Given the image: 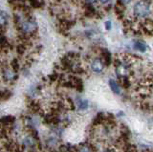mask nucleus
<instances>
[{
	"instance_id": "f257e3e1",
	"label": "nucleus",
	"mask_w": 153,
	"mask_h": 152,
	"mask_svg": "<svg viewBox=\"0 0 153 152\" xmlns=\"http://www.w3.org/2000/svg\"><path fill=\"white\" fill-rule=\"evenodd\" d=\"M133 13L135 17H145L150 13V6L149 3L142 0L137 2L133 7Z\"/></svg>"
},
{
	"instance_id": "f03ea898",
	"label": "nucleus",
	"mask_w": 153,
	"mask_h": 152,
	"mask_svg": "<svg viewBox=\"0 0 153 152\" xmlns=\"http://www.w3.org/2000/svg\"><path fill=\"white\" fill-rule=\"evenodd\" d=\"M19 29L25 35H30L35 33L37 29V23L33 18H29L26 20H19Z\"/></svg>"
},
{
	"instance_id": "7ed1b4c3",
	"label": "nucleus",
	"mask_w": 153,
	"mask_h": 152,
	"mask_svg": "<svg viewBox=\"0 0 153 152\" xmlns=\"http://www.w3.org/2000/svg\"><path fill=\"white\" fill-rule=\"evenodd\" d=\"M104 68V62L100 59H95L91 61V70L95 73H100L102 72Z\"/></svg>"
},
{
	"instance_id": "20e7f679",
	"label": "nucleus",
	"mask_w": 153,
	"mask_h": 152,
	"mask_svg": "<svg viewBox=\"0 0 153 152\" xmlns=\"http://www.w3.org/2000/svg\"><path fill=\"white\" fill-rule=\"evenodd\" d=\"M22 145L25 147H33L36 145V138L32 135H27L23 138L22 140Z\"/></svg>"
},
{
	"instance_id": "39448f33",
	"label": "nucleus",
	"mask_w": 153,
	"mask_h": 152,
	"mask_svg": "<svg viewBox=\"0 0 153 152\" xmlns=\"http://www.w3.org/2000/svg\"><path fill=\"white\" fill-rule=\"evenodd\" d=\"M8 13L4 11H0V31H3L8 25Z\"/></svg>"
},
{
	"instance_id": "423d86ee",
	"label": "nucleus",
	"mask_w": 153,
	"mask_h": 152,
	"mask_svg": "<svg viewBox=\"0 0 153 152\" xmlns=\"http://www.w3.org/2000/svg\"><path fill=\"white\" fill-rule=\"evenodd\" d=\"M3 78L6 80H13L14 79L17 78V76L12 69L6 68L3 70Z\"/></svg>"
},
{
	"instance_id": "0eeeda50",
	"label": "nucleus",
	"mask_w": 153,
	"mask_h": 152,
	"mask_svg": "<svg viewBox=\"0 0 153 152\" xmlns=\"http://www.w3.org/2000/svg\"><path fill=\"white\" fill-rule=\"evenodd\" d=\"M109 86L110 89L112 90V92L116 95H120L121 94V87H120L119 83L114 79H109Z\"/></svg>"
},
{
	"instance_id": "6e6552de",
	"label": "nucleus",
	"mask_w": 153,
	"mask_h": 152,
	"mask_svg": "<svg viewBox=\"0 0 153 152\" xmlns=\"http://www.w3.org/2000/svg\"><path fill=\"white\" fill-rule=\"evenodd\" d=\"M76 103H78V109L79 110H86L89 106V102L87 99H81V98H78L76 99Z\"/></svg>"
},
{
	"instance_id": "1a4fd4ad",
	"label": "nucleus",
	"mask_w": 153,
	"mask_h": 152,
	"mask_svg": "<svg viewBox=\"0 0 153 152\" xmlns=\"http://www.w3.org/2000/svg\"><path fill=\"white\" fill-rule=\"evenodd\" d=\"M134 49L141 52V53H145L147 49V46L141 41H136L135 43H134Z\"/></svg>"
},
{
	"instance_id": "9d476101",
	"label": "nucleus",
	"mask_w": 153,
	"mask_h": 152,
	"mask_svg": "<svg viewBox=\"0 0 153 152\" xmlns=\"http://www.w3.org/2000/svg\"><path fill=\"white\" fill-rule=\"evenodd\" d=\"M13 122H14V118L12 116H5L0 119V122H1L3 125H12V123H13Z\"/></svg>"
},
{
	"instance_id": "9b49d317",
	"label": "nucleus",
	"mask_w": 153,
	"mask_h": 152,
	"mask_svg": "<svg viewBox=\"0 0 153 152\" xmlns=\"http://www.w3.org/2000/svg\"><path fill=\"white\" fill-rule=\"evenodd\" d=\"M120 82H121V84L124 88H128L130 86V80H129V78L127 76H119Z\"/></svg>"
},
{
	"instance_id": "f8f14e48",
	"label": "nucleus",
	"mask_w": 153,
	"mask_h": 152,
	"mask_svg": "<svg viewBox=\"0 0 153 152\" xmlns=\"http://www.w3.org/2000/svg\"><path fill=\"white\" fill-rule=\"evenodd\" d=\"M102 58L104 60V63L106 65H109L110 63H111V54H110L107 50L102 51Z\"/></svg>"
},
{
	"instance_id": "ddd939ff",
	"label": "nucleus",
	"mask_w": 153,
	"mask_h": 152,
	"mask_svg": "<svg viewBox=\"0 0 153 152\" xmlns=\"http://www.w3.org/2000/svg\"><path fill=\"white\" fill-rule=\"evenodd\" d=\"M105 120V116L103 115L102 113H99L97 116H96L95 120L93 122V123L96 125H100V123H102Z\"/></svg>"
},
{
	"instance_id": "4468645a",
	"label": "nucleus",
	"mask_w": 153,
	"mask_h": 152,
	"mask_svg": "<svg viewBox=\"0 0 153 152\" xmlns=\"http://www.w3.org/2000/svg\"><path fill=\"white\" fill-rule=\"evenodd\" d=\"M30 4L35 8H40L42 6V3L40 2V0H29Z\"/></svg>"
},
{
	"instance_id": "2eb2a0df",
	"label": "nucleus",
	"mask_w": 153,
	"mask_h": 152,
	"mask_svg": "<svg viewBox=\"0 0 153 152\" xmlns=\"http://www.w3.org/2000/svg\"><path fill=\"white\" fill-rule=\"evenodd\" d=\"M11 97V93L8 91H4V92H0V99H7Z\"/></svg>"
},
{
	"instance_id": "dca6fc26",
	"label": "nucleus",
	"mask_w": 153,
	"mask_h": 152,
	"mask_svg": "<svg viewBox=\"0 0 153 152\" xmlns=\"http://www.w3.org/2000/svg\"><path fill=\"white\" fill-rule=\"evenodd\" d=\"M7 44H8V42H7L6 37L0 36V47H1V48H4V47H6Z\"/></svg>"
},
{
	"instance_id": "f3484780",
	"label": "nucleus",
	"mask_w": 153,
	"mask_h": 152,
	"mask_svg": "<svg viewBox=\"0 0 153 152\" xmlns=\"http://www.w3.org/2000/svg\"><path fill=\"white\" fill-rule=\"evenodd\" d=\"M12 67L14 71H17L18 68H19V63L17 62V60L16 59H13V62H12Z\"/></svg>"
},
{
	"instance_id": "a211bd4d",
	"label": "nucleus",
	"mask_w": 153,
	"mask_h": 152,
	"mask_svg": "<svg viewBox=\"0 0 153 152\" xmlns=\"http://www.w3.org/2000/svg\"><path fill=\"white\" fill-rule=\"evenodd\" d=\"M111 27H112V23H111V21H110V20H107V21L104 22V28H105V30L109 31L110 29H111Z\"/></svg>"
},
{
	"instance_id": "6ab92c4d",
	"label": "nucleus",
	"mask_w": 153,
	"mask_h": 152,
	"mask_svg": "<svg viewBox=\"0 0 153 152\" xmlns=\"http://www.w3.org/2000/svg\"><path fill=\"white\" fill-rule=\"evenodd\" d=\"M22 48H20V46H18L17 47V52H18V54H23L24 53V51H25V47L24 46H21Z\"/></svg>"
},
{
	"instance_id": "aec40b11",
	"label": "nucleus",
	"mask_w": 153,
	"mask_h": 152,
	"mask_svg": "<svg viewBox=\"0 0 153 152\" xmlns=\"http://www.w3.org/2000/svg\"><path fill=\"white\" fill-rule=\"evenodd\" d=\"M119 1L121 2L122 4H123V5H126V4L130 3V1H131V0H119Z\"/></svg>"
},
{
	"instance_id": "412c9836",
	"label": "nucleus",
	"mask_w": 153,
	"mask_h": 152,
	"mask_svg": "<svg viewBox=\"0 0 153 152\" xmlns=\"http://www.w3.org/2000/svg\"><path fill=\"white\" fill-rule=\"evenodd\" d=\"M85 1V3L86 4H93V3H95L97 0H84Z\"/></svg>"
},
{
	"instance_id": "4be33fe9",
	"label": "nucleus",
	"mask_w": 153,
	"mask_h": 152,
	"mask_svg": "<svg viewBox=\"0 0 153 152\" xmlns=\"http://www.w3.org/2000/svg\"><path fill=\"white\" fill-rule=\"evenodd\" d=\"M110 1V0H100V2L102 3V4H106Z\"/></svg>"
}]
</instances>
